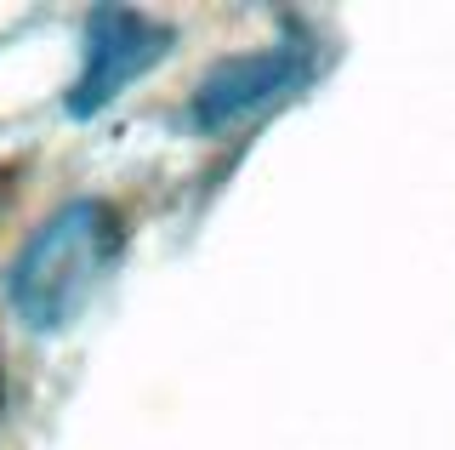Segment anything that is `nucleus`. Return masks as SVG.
<instances>
[{
  "label": "nucleus",
  "instance_id": "nucleus-1",
  "mask_svg": "<svg viewBox=\"0 0 455 450\" xmlns=\"http://www.w3.org/2000/svg\"><path fill=\"white\" fill-rule=\"evenodd\" d=\"M0 393H6V376H0Z\"/></svg>",
  "mask_w": 455,
  "mask_h": 450
}]
</instances>
